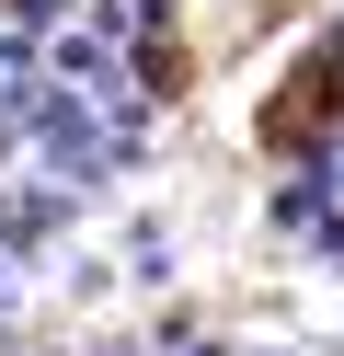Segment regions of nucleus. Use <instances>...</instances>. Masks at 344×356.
<instances>
[{"label":"nucleus","mask_w":344,"mask_h":356,"mask_svg":"<svg viewBox=\"0 0 344 356\" xmlns=\"http://www.w3.org/2000/svg\"><path fill=\"white\" fill-rule=\"evenodd\" d=\"M344 127V24L321 35V47H298V70L275 81V104L252 115V138L275 149V161H298V149H321Z\"/></svg>","instance_id":"1"}]
</instances>
